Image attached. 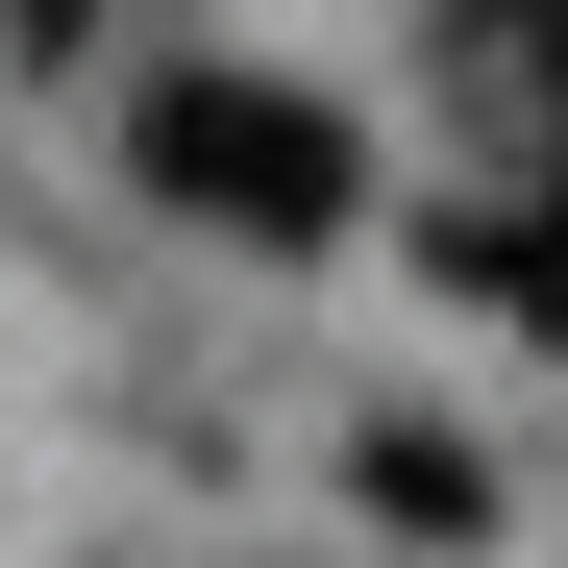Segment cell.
<instances>
[{"instance_id": "1", "label": "cell", "mask_w": 568, "mask_h": 568, "mask_svg": "<svg viewBox=\"0 0 568 568\" xmlns=\"http://www.w3.org/2000/svg\"><path fill=\"white\" fill-rule=\"evenodd\" d=\"M124 173L173 223H223V247H346L371 223V149L297 100V74H247V50H173L149 100H124Z\"/></svg>"}, {"instance_id": "2", "label": "cell", "mask_w": 568, "mask_h": 568, "mask_svg": "<svg viewBox=\"0 0 568 568\" xmlns=\"http://www.w3.org/2000/svg\"><path fill=\"white\" fill-rule=\"evenodd\" d=\"M371 495H396L420 544H469V519H495V495H469V445H445V420H396V445H371Z\"/></svg>"}, {"instance_id": "3", "label": "cell", "mask_w": 568, "mask_h": 568, "mask_svg": "<svg viewBox=\"0 0 568 568\" xmlns=\"http://www.w3.org/2000/svg\"><path fill=\"white\" fill-rule=\"evenodd\" d=\"M495 272H519V322H544V346H568V199H544V223H519V247H495Z\"/></svg>"}]
</instances>
